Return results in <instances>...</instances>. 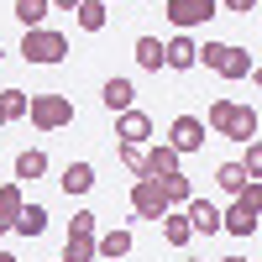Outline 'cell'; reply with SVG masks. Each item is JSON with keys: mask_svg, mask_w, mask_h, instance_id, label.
I'll return each mask as SVG.
<instances>
[{"mask_svg": "<svg viewBox=\"0 0 262 262\" xmlns=\"http://www.w3.org/2000/svg\"><path fill=\"white\" fill-rule=\"evenodd\" d=\"M63 262H100V257H95V236H69Z\"/></svg>", "mask_w": 262, "mask_h": 262, "instance_id": "cell-26", "label": "cell"}, {"mask_svg": "<svg viewBox=\"0 0 262 262\" xmlns=\"http://www.w3.org/2000/svg\"><path fill=\"white\" fill-rule=\"evenodd\" d=\"M58 184H63V194H69V200H74V194H90V189H95V168H90V163H69Z\"/></svg>", "mask_w": 262, "mask_h": 262, "instance_id": "cell-15", "label": "cell"}, {"mask_svg": "<svg viewBox=\"0 0 262 262\" xmlns=\"http://www.w3.org/2000/svg\"><path fill=\"white\" fill-rule=\"evenodd\" d=\"M100 100H105V111H131V100H137V90H131V79H105V90H100Z\"/></svg>", "mask_w": 262, "mask_h": 262, "instance_id": "cell-14", "label": "cell"}, {"mask_svg": "<svg viewBox=\"0 0 262 262\" xmlns=\"http://www.w3.org/2000/svg\"><path fill=\"white\" fill-rule=\"evenodd\" d=\"M257 111L252 105H236V100H215L210 116H205V131H215V137H231V142H257Z\"/></svg>", "mask_w": 262, "mask_h": 262, "instance_id": "cell-1", "label": "cell"}, {"mask_svg": "<svg viewBox=\"0 0 262 262\" xmlns=\"http://www.w3.org/2000/svg\"><path fill=\"white\" fill-rule=\"evenodd\" d=\"M27 90H0V111H6V121H27Z\"/></svg>", "mask_w": 262, "mask_h": 262, "instance_id": "cell-25", "label": "cell"}, {"mask_svg": "<svg viewBox=\"0 0 262 262\" xmlns=\"http://www.w3.org/2000/svg\"><path fill=\"white\" fill-rule=\"evenodd\" d=\"M200 42H194L189 32H179V37H168L163 42V69H179V74H189V69H200Z\"/></svg>", "mask_w": 262, "mask_h": 262, "instance_id": "cell-8", "label": "cell"}, {"mask_svg": "<svg viewBox=\"0 0 262 262\" xmlns=\"http://www.w3.org/2000/svg\"><path fill=\"white\" fill-rule=\"evenodd\" d=\"M131 58H137V69L158 74V69H163V42H158V37H137V48H131Z\"/></svg>", "mask_w": 262, "mask_h": 262, "instance_id": "cell-19", "label": "cell"}, {"mask_svg": "<svg viewBox=\"0 0 262 262\" xmlns=\"http://www.w3.org/2000/svg\"><path fill=\"white\" fill-rule=\"evenodd\" d=\"M163 242H168V247H189V242H194L184 210H168V215H163Z\"/></svg>", "mask_w": 262, "mask_h": 262, "instance_id": "cell-21", "label": "cell"}, {"mask_svg": "<svg viewBox=\"0 0 262 262\" xmlns=\"http://www.w3.org/2000/svg\"><path fill=\"white\" fill-rule=\"evenodd\" d=\"M215 16V0H168V21L179 32H194V27H205V21Z\"/></svg>", "mask_w": 262, "mask_h": 262, "instance_id": "cell-7", "label": "cell"}, {"mask_svg": "<svg viewBox=\"0 0 262 262\" xmlns=\"http://www.w3.org/2000/svg\"><path fill=\"white\" fill-rule=\"evenodd\" d=\"M184 221H189V231H200V236H215V231H221V210H215L210 200H200V194H194V200L184 205Z\"/></svg>", "mask_w": 262, "mask_h": 262, "instance_id": "cell-11", "label": "cell"}, {"mask_svg": "<svg viewBox=\"0 0 262 262\" xmlns=\"http://www.w3.org/2000/svg\"><path fill=\"white\" fill-rule=\"evenodd\" d=\"M0 262H16V257H11V252H0Z\"/></svg>", "mask_w": 262, "mask_h": 262, "instance_id": "cell-33", "label": "cell"}, {"mask_svg": "<svg viewBox=\"0 0 262 262\" xmlns=\"http://www.w3.org/2000/svg\"><path fill=\"white\" fill-rule=\"evenodd\" d=\"M0 126H6V111H0Z\"/></svg>", "mask_w": 262, "mask_h": 262, "instance_id": "cell-36", "label": "cell"}, {"mask_svg": "<svg viewBox=\"0 0 262 262\" xmlns=\"http://www.w3.org/2000/svg\"><path fill=\"white\" fill-rule=\"evenodd\" d=\"M84 0H53V11H79Z\"/></svg>", "mask_w": 262, "mask_h": 262, "instance_id": "cell-32", "label": "cell"}, {"mask_svg": "<svg viewBox=\"0 0 262 262\" xmlns=\"http://www.w3.org/2000/svg\"><path fill=\"white\" fill-rule=\"evenodd\" d=\"M48 11H53V0H16V11H11V16L32 32V27H48Z\"/></svg>", "mask_w": 262, "mask_h": 262, "instance_id": "cell-18", "label": "cell"}, {"mask_svg": "<svg viewBox=\"0 0 262 262\" xmlns=\"http://www.w3.org/2000/svg\"><path fill=\"white\" fill-rule=\"evenodd\" d=\"M179 163H184V158H179V152H173L168 142H152V147H147V179H163V173H184Z\"/></svg>", "mask_w": 262, "mask_h": 262, "instance_id": "cell-12", "label": "cell"}, {"mask_svg": "<svg viewBox=\"0 0 262 262\" xmlns=\"http://www.w3.org/2000/svg\"><path fill=\"white\" fill-rule=\"evenodd\" d=\"M242 173H247V179H257V173H262V147H257V142H247V163H242Z\"/></svg>", "mask_w": 262, "mask_h": 262, "instance_id": "cell-30", "label": "cell"}, {"mask_svg": "<svg viewBox=\"0 0 262 262\" xmlns=\"http://www.w3.org/2000/svg\"><path fill=\"white\" fill-rule=\"evenodd\" d=\"M226 53H231V42H205L194 63H205V69H221V63H226Z\"/></svg>", "mask_w": 262, "mask_h": 262, "instance_id": "cell-29", "label": "cell"}, {"mask_svg": "<svg viewBox=\"0 0 262 262\" xmlns=\"http://www.w3.org/2000/svg\"><path fill=\"white\" fill-rule=\"evenodd\" d=\"M11 231H21L27 242H32V236H42V231H48V210H42V205H21V215H16Z\"/></svg>", "mask_w": 262, "mask_h": 262, "instance_id": "cell-20", "label": "cell"}, {"mask_svg": "<svg viewBox=\"0 0 262 262\" xmlns=\"http://www.w3.org/2000/svg\"><path fill=\"white\" fill-rule=\"evenodd\" d=\"M69 236H100V215H95V210H74Z\"/></svg>", "mask_w": 262, "mask_h": 262, "instance_id": "cell-28", "label": "cell"}, {"mask_svg": "<svg viewBox=\"0 0 262 262\" xmlns=\"http://www.w3.org/2000/svg\"><path fill=\"white\" fill-rule=\"evenodd\" d=\"M158 189H163L168 210H179V205H189V200H194V184L184 179V173H163V179H158Z\"/></svg>", "mask_w": 262, "mask_h": 262, "instance_id": "cell-16", "label": "cell"}, {"mask_svg": "<svg viewBox=\"0 0 262 262\" xmlns=\"http://www.w3.org/2000/svg\"><path fill=\"white\" fill-rule=\"evenodd\" d=\"M121 168H126V173H137V179H147V147L121 142Z\"/></svg>", "mask_w": 262, "mask_h": 262, "instance_id": "cell-27", "label": "cell"}, {"mask_svg": "<svg viewBox=\"0 0 262 262\" xmlns=\"http://www.w3.org/2000/svg\"><path fill=\"white\" fill-rule=\"evenodd\" d=\"M116 137L131 142V147H142V142L152 137V116L137 111V105H131V111H121V116H116Z\"/></svg>", "mask_w": 262, "mask_h": 262, "instance_id": "cell-9", "label": "cell"}, {"mask_svg": "<svg viewBox=\"0 0 262 262\" xmlns=\"http://www.w3.org/2000/svg\"><path fill=\"white\" fill-rule=\"evenodd\" d=\"M0 63H6V48H0Z\"/></svg>", "mask_w": 262, "mask_h": 262, "instance_id": "cell-35", "label": "cell"}, {"mask_svg": "<svg viewBox=\"0 0 262 262\" xmlns=\"http://www.w3.org/2000/svg\"><path fill=\"white\" fill-rule=\"evenodd\" d=\"M205 142H210V131H205L200 116H179V121L168 126V147L179 152V158H184V152H200Z\"/></svg>", "mask_w": 262, "mask_h": 262, "instance_id": "cell-6", "label": "cell"}, {"mask_svg": "<svg viewBox=\"0 0 262 262\" xmlns=\"http://www.w3.org/2000/svg\"><path fill=\"white\" fill-rule=\"evenodd\" d=\"M27 121L37 131H63V126H74V100L69 95H32L27 100Z\"/></svg>", "mask_w": 262, "mask_h": 262, "instance_id": "cell-4", "label": "cell"}, {"mask_svg": "<svg viewBox=\"0 0 262 262\" xmlns=\"http://www.w3.org/2000/svg\"><path fill=\"white\" fill-rule=\"evenodd\" d=\"M21 205H27V194H21V184H16V179H11V184H0V231H11V226H16Z\"/></svg>", "mask_w": 262, "mask_h": 262, "instance_id": "cell-13", "label": "cell"}, {"mask_svg": "<svg viewBox=\"0 0 262 262\" xmlns=\"http://www.w3.org/2000/svg\"><path fill=\"white\" fill-rule=\"evenodd\" d=\"M215 184H221L226 194H242V184H252V179L242 173V163H221V168H215Z\"/></svg>", "mask_w": 262, "mask_h": 262, "instance_id": "cell-24", "label": "cell"}, {"mask_svg": "<svg viewBox=\"0 0 262 262\" xmlns=\"http://www.w3.org/2000/svg\"><path fill=\"white\" fill-rule=\"evenodd\" d=\"M221 262H247V257H221Z\"/></svg>", "mask_w": 262, "mask_h": 262, "instance_id": "cell-34", "label": "cell"}, {"mask_svg": "<svg viewBox=\"0 0 262 262\" xmlns=\"http://www.w3.org/2000/svg\"><path fill=\"white\" fill-rule=\"evenodd\" d=\"M74 21L84 32H105V21H111V6H100V0H84V6L74 11Z\"/></svg>", "mask_w": 262, "mask_h": 262, "instance_id": "cell-23", "label": "cell"}, {"mask_svg": "<svg viewBox=\"0 0 262 262\" xmlns=\"http://www.w3.org/2000/svg\"><path fill=\"white\" fill-rule=\"evenodd\" d=\"M95 257H100V262H126V257H131V231H126V226L100 231V236H95Z\"/></svg>", "mask_w": 262, "mask_h": 262, "instance_id": "cell-10", "label": "cell"}, {"mask_svg": "<svg viewBox=\"0 0 262 262\" xmlns=\"http://www.w3.org/2000/svg\"><path fill=\"white\" fill-rule=\"evenodd\" d=\"M131 215H137V221H163L168 215V200H163L158 179H137L131 184Z\"/></svg>", "mask_w": 262, "mask_h": 262, "instance_id": "cell-5", "label": "cell"}, {"mask_svg": "<svg viewBox=\"0 0 262 262\" xmlns=\"http://www.w3.org/2000/svg\"><path fill=\"white\" fill-rule=\"evenodd\" d=\"M42 173H48V152H42V147H27V152L16 158V184H21V179H42Z\"/></svg>", "mask_w": 262, "mask_h": 262, "instance_id": "cell-22", "label": "cell"}, {"mask_svg": "<svg viewBox=\"0 0 262 262\" xmlns=\"http://www.w3.org/2000/svg\"><path fill=\"white\" fill-rule=\"evenodd\" d=\"M215 74L236 84V79H252V74H257V63H252V53H247V48H231V53H226V63H221Z\"/></svg>", "mask_w": 262, "mask_h": 262, "instance_id": "cell-17", "label": "cell"}, {"mask_svg": "<svg viewBox=\"0 0 262 262\" xmlns=\"http://www.w3.org/2000/svg\"><path fill=\"white\" fill-rule=\"evenodd\" d=\"M215 11H236V16H247V11H257V0H215Z\"/></svg>", "mask_w": 262, "mask_h": 262, "instance_id": "cell-31", "label": "cell"}, {"mask_svg": "<svg viewBox=\"0 0 262 262\" xmlns=\"http://www.w3.org/2000/svg\"><path fill=\"white\" fill-rule=\"evenodd\" d=\"M257 215H262V184H242V194H236V205L221 210V231L231 236H257Z\"/></svg>", "mask_w": 262, "mask_h": 262, "instance_id": "cell-2", "label": "cell"}, {"mask_svg": "<svg viewBox=\"0 0 262 262\" xmlns=\"http://www.w3.org/2000/svg\"><path fill=\"white\" fill-rule=\"evenodd\" d=\"M21 58L37 63V69H53V63L69 58V37L53 32V27H32L27 37H21Z\"/></svg>", "mask_w": 262, "mask_h": 262, "instance_id": "cell-3", "label": "cell"}, {"mask_svg": "<svg viewBox=\"0 0 262 262\" xmlns=\"http://www.w3.org/2000/svg\"><path fill=\"white\" fill-rule=\"evenodd\" d=\"M189 262H200V257H189Z\"/></svg>", "mask_w": 262, "mask_h": 262, "instance_id": "cell-38", "label": "cell"}, {"mask_svg": "<svg viewBox=\"0 0 262 262\" xmlns=\"http://www.w3.org/2000/svg\"><path fill=\"white\" fill-rule=\"evenodd\" d=\"M100 6H111V0H100Z\"/></svg>", "mask_w": 262, "mask_h": 262, "instance_id": "cell-37", "label": "cell"}]
</instances>
